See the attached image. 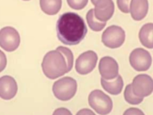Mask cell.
<instances>
[{"mask_svg":"<svg viewBox=\"0 0 153 115\" xmlns=\"http://www.w3.org/2000/svg\"><path fill=\"white\" fill-rule=\"evenodd\" d=\"M23 1H29L30 0H22Z\"/></svg>","mask_w":153,"mask_h":115,"instance_id":"26","label":"cell"},{"mask_svg":"<svg viewBox=\"0 0 153 115\" xmlns=\"http://www.w3.org/2000/svg\"><path fill=\"white\" fill-rule=\"evenodd\" d=\"M153 25L152 23L144 25L140 29L139 34L140 40L145 47L150 49L153 48Z\"/></svg>","mask_w":153,"mask_h":115,"instance_id":"15","label":"cell"},{"mask_svg":"<svg viewBox=\"0 0 153 115\" xmlns=\"http://www.w3.org/2000/svg\"><path fill=\"white\" fill-rule=\"evenodd\" d=\"M123 115H144L140 109L135 108H130L127 109L124 113Z\"/></svg>","mask_w":153,"mask_h":115,"instance_id":"22","label":"cell"},{"mask_svg":"<svg viewBox=\"0 0 153 115\" xmlns=\"http://www.w3.org/2000/svg\"><path fill=\"white\" fill-rule=\"evenodd\" d=\"M76 81L72 77L66 76L55 81L53 85L52 91L55 96L62 101L72 99L76 92Z\"/></svg>","mask_w":153,"mask_h":115,"instance_id":"3","label":"cell"},{"mask_svg":"<svg viewBox=\"0 0 153 115\" xmlns=\"http://www.w3.org/2000/svg\"><path fill=\"white\" fill-rule=\"evenodd\" d=\"M149 8L148 0H131L130 11L132 18L140 21L144 18L147 13Z\"/></svg>","mask_w":153,"mask_h":115,"instance_id":"13","label":"cell"},{"mask_svg":"<svg viewBox=\"0 0 153 115\" xmlns=\"http://www.w3.org/2000/svg\"><path fill=\"white\" fill-rule=\"evenodd\" d=\"M76 114H95L91 110L88 109H83L79 111Z\"/></svg>","mask_w":153,"mask_h":115,"instance_id":"24","label":"cell"},{"mask_svg":"<svg viewBox=\"0 0 153 115\" xmlns=\"http://www.w3.org/2000/svg\"><path fill=\"white\" fill-rule=\"evenodd\" d=\"M7 64V58L4 53L0 49V72L5 68Z\"/></svg>","mask_w":153,"mask_h":115,"instance_id":"21","label":"cell"},{"mask_svg":"<svg viewBox=\"0 0 153 115\" xmlns=\"http://www.w3.org/2000/svg\"><path fill=\"white\" fill-rule=\"evenodd\" d=\"M58 39L65 45H76L82 40L87 28L83 18L77 14L65 13L59 17L56 24Z\"/></svg>","mask_w":153,"mask_h":115,"instance_id":"1","label":"cell"},{"mask_svg":"<svg viewBox=\"0 0 153 115\" xmlns=\"http://www.w3.org/2000/svg\"><path fill=\"white\" fill-rule=\"evenodd\" d=\"M88 102L90 106L100 114H108L113 108V102L111 98L100 90H95L90 93Z\"/></svg>","mask_w":153,"mask_h":115,"instance_id":"4","label":"cell"},{"mask_svg":"<svg viewBox=\"0 0 153 115\" xmlns=\"http://www.w3.org/2000/svg\"><path fill=\"white\" fill-rule=\"evenodd\" d=\"M131 85L133 93L138 97L148 96L153 91L152 79L146 74H140L136 76L133 80Z\"/></svg>","mask_w":153,"mask_h":115,"instance_id":"9","label":"cell"},{"mask_svg":"<svg viewBox=\"0 0 153 115\" xmlns=\"http://www.w3.org/2000/svg\"><path fill=\"white\" fill-rule=\"evenodd\" d=\"M101 83L102 87L105 91L114 95L120 94L124 85L123 80L120 75H118L115 78L110 80H106L101 77Z\"/></svg>","mask_w":153,"mask_h":115,"instance_id":"14","label":"cell"},{"mask_svg":"<svg viewBox=\"0 0 153 115\" xmlns=\"http://www.w3.org/2000/svg\"><path fill=\"white\" fill-rule=\"evenodd\" d=\"M16 81L12 77L5 75L0 78V97L9 100L14 97L17 92Z\"/></svg>","mask_w":153,"mask_h":115,"instance_id":"11","label":"cell"},{"mask_svg":"<svg viewBox=\"0 0 153 115\" xmlns=\"http://www.w3.org/2000/svg\"><path fill=\"white\" fill-rule=\"evenodd\" d=\"M125 100L132 105H137L143 100L144 97H138L134 95L133 93L131 84L127 85L126 87L124 93Z\"/></svg>","mask_w":153,"mask_h":115,"instance_id":"18","label":"cell"},{"mask_svg":"<svg viewBox=\"0 0 153 115\" xmlns=\"http://www.w3.org/2000/svg\"><path fill=\"white\" fill-rule=\"evenodd\" d=\"M98 59L97 55L93 51L88 50L82 53L76 60V71L81 75L90 73L96 67Z\"/></svg>","mask_w":153,"mask_h":115,"instance_id":"8","label":"cell"},{"mask_svg":"<svg viewBox=\"0 0 153 115\" xmlns=\"http://www.w3.org/2000/svg\"><path fill=\"white\" fill-rule=\"evenodd\" d=\"M40 5L42 10L50 15L57 14L62 5V0H40Z\"/></svg>","mask_w":153,"mask_h":115,"instance_id":"16","label":"cell"},{"mask_svg":"<svg viewBox=\"0 0 153 115\" xmlns=\"http://www.w3.org/2000/svg\"><path fill=\"white\" fill-rule=\"evenodd\" d=\"M99 69L102 77L110 80L116 78L118 74L119 66L116 61L110 56H105L100 60Z\"/></svg>","mask_w":153,"mask_h":115,"instance_id":"10","label":"cell"},{"mask_svg":"<svg viewBox=\"0 0 153 115\" xmlns=\"http://www.w3.org/2000/svg\"><path fill=\"white\" fill-rule=\"evenodd\" d=\"M94 5L95 16L100 21L106 22L114 14V5L112 0H97Z\"/></svg>","mask_w":153,"mask_h":115,"instance_id":"12","label":"cell"},{"mask_svg":"<svg viewBox=\"0 0 153 115\" xmlns=\"http://www.w3.org/2000/svg\"><path fill=\"white\" fill-rule=\"evenodd\" d=\"M53 114L72 115V114L68 109L64 108H61L55 110Z\"/></svg>","mask_w":153,"mask_h":115,"instance_id":"23","label":"cell"},{"mask_svg":"<svg viewBox=\"0 0 153 115\" xmlns=\"http://www.w3.org/2000/svg\"><path fill=\"white\" fill-rule=\"evenodd\" d=\"M125 38L124 30L120 27L112 25L107 28L102 33V41L106 46L115 49L122 45Z\"/></svg>","mask_w":153,"mask_h":115,"instance_id":"5","label":"cell"},{"mask_svg":"<svg viewBox=\"0 0 153 115\" xmlns=\"http://www.w3.org/2000/svg\"><path fill=\"white\" fill-rule=\"evenodd\" d=\"M73 63L74 56L71 50L60 46L45 55L41 66L44 74L48 78L55 79L69 72Z\"/></svg>","mask_w":153,"mask_h":115,"instance_id":"2","label":"cell"},{"mask_svg":"<svg viewBox=\"0 0 153 115\" xmlns=\"http://www.w3.org/2000/svg\"><path fill=\"white\" fill-rule=\"evenodd\" d=\"M20 37L17 31L13 27H4L0 30V46L7 52L15 51L19 47Z\"/></svg>","mask_w":153,"mask_h":115,"instance_id":"6","label":"cell"},{"mask_svg":"<svg viewBox=\"0 0 153 115\" xmlns=\"http://www.w3.org/2000/svg\"><path fill=\"white\" fill-rule=\"evenodd\" d=\"M92 3L94 5L97 0H91Z\"/></svg>","mask_w":153,"mask_h":115,"instance_id":"25","label":"cell"},{"mask_svg":"<svg viewBox=\"0 0 153 115\" xmlns=\"http://www.w3.org/2000/svg\"><path fill=\"white\" fill-rule=\"evenodd\" d=\"M131 0H117L119 9L122 12L128 13L130 12V4Z\"/></svg>","mask_w":153,"mask_h":115,"instance_id":"20","label":"cell"},{"mask_svg":"<svg viewBox=\"0 0 153 115\" xmlns=\"http://www.w3.org/2000/svg\"><path fill=\"white\" fill-rule=\"evenodd\" d=\"M86 19L89 27L94 31H101L106 25V22L101 21L96 18L94 9H91L88 11L86 15Z\"/></svg>","mask_w":153,"mask_h":115,"instance_id":"17","label":"cell"},{"mask_svg":"<svg viewBox=\"0 0 153 115\" xmlns=\"http://www.w3.org/2000/svg\"><path fill=\"white\" fill-rule=\"evenodd\" d=\"M129 60L131 66L136 71H145L151 66L152 59L150 53L142 48L134 49L131 52Z\"/></svg>","mask_w":153,"mask_h":115,"instance_id":"7","label":"cell"},{"mask_svg":"<svg viewBox=\"0 0 153 115\" xmlns=\"http://www.w3.org/2000/svg\"><path fill=\"white\" fill-rule=\"evenodd\" d=\"M67 1L69 6L72 8L80 10L86 6L88 0H67Z\"/></svg>","mask_w":153,"mask_h":115,"instance_id":"19","label":"cell"}]
</instances>
